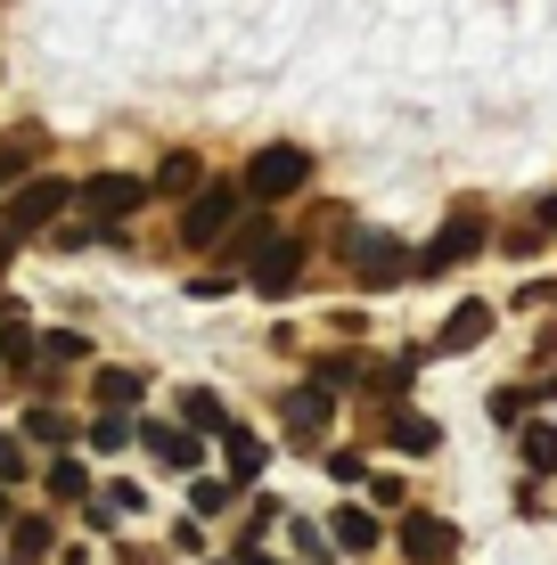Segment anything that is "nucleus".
I'll list each match as a JSON object with an SVG mask.
<instances>
[{
  "label": "nucleus",
  "instance_id": "nucleus-1",
  "mask_svg": "<svg viewBox=\"0 0 557 565\" xmlns=\"http://www.w3.org/2000/svg\"><path fill=\"white\" fill-rule=\"evenodd\" d=\"M66 205H74V189H66V181H25L9 205H0V238H9V246H17V238H33V230L57 222Z\"/></svg>",
  "mask_w": 557,
  "mask_h": 565
},
{
  "label": "nucleus",
  "instance_id": "nucleus-2",
  "mask_svg": "<svg viewBox=\"0 0 557 565\" xmlns=\"http://www.w3.org/2000/svg\"><path fill=\"white\" fill-rule=\"evenodd\" d=\"M303 181H312V156H303V148H263L255 156V164H246V198H263V205H279V198H296V189Z\"/></svg>",
  "mask_w": 557,
  "mask_h": 565
},
{
  "label": "nucleus",
  "instance_id": "nucleus-3",
  "mask_svg": "<svg viewBox=\"0 0 557 565\" xmlns=\"http://www.w3.org/2000/svg\"><path fill=\"white\" fill-rule=\"evenodd\" d=\"M246 270H255L263 296H296V279H303V246H296V238H255V246H246Z\"/></svg>",
  "mask_w": 557,
  "mask_h": 565
},
{
  "label": "nucleus",
  "instance_id": "nucleus-4",
  "mask_svg": "<svg viewBox=\"0 0 557 565\" xmlns=\"http://www.w3.org/2000/svg\"><path fill=\"white\" fill-rule=\"evenodd\" d=\"M74 198H83V213H99V222H124V213L148 205V181H131V172H99V181H83Z\"/></svg>",
  "mask_w": 557,
  "mask_h": 565
},
{
  "label": "nucleus",
  "instance_id": "nucleus-5",
  "mask_svg": "<svg viewBox=\"0 0 557 565\" xmlns=\"http://www.w3.org/2000/svg\"><path fill=\"white\" fill-rule=\"evenodd\" d=\"M229 213H238V189H229V181L197 189V205H189V222H181V246H214L229 230Z\"/></svg>",
  "mask_w": 557,
  "mask_h": 565
},
{
  "label": "nucleus",
  "instance_id": "nucleus-6",
  "mask_svg": "<svg viewBox=\"0 0 557 565\" xmlns=\"http://www.w3.org/2000/svg\"><path fill=\"white\" fill-rule=\"evenodd\" d=\"M401 550H410V565H451L459 557V524H443V516H401Z\"/></svg>",
  "mask_w": 557,
  "mask_h": 565
},
{
  "label": "nucleus",
  "instance_id": "nucleus-7",
  "mask_svg": "<svg viewBox=\"0 0 557 565\" xmlns=\"http://www.w3.org/2000/svg\"><path fill=\"white\" fill-rule=\"evenodd\" d=\"M475 246H484V222H475V213H459V222H451V230H443V238H435L410 270H451V263H468Z\"/></svg>",
  "mask_w": 557,
  "mask_h": 565
},
{
  "label": "nucleus",
  "instance_id": "nucleus-8",
  "mask_svg": "<svg viewBox=\"0 0 557 565\" xmlns=\"http://www.w3.org/2000/svg\"><path fill=\"white\" fill-rule=\"evenodd\" d=\"M320 435H329V394H320V385L287 394V443H296V451H312Z\"/></svg>",
  "mask_w": 557,
  "mask_h": 565
},
{
  "label": "nucleus",
  "instance_id": "nucleus-9",
  "mask_svg": "<svg viewBox=\"0 0 557 565\" xmlns=\"http://www.w3.org/2000/svg\"><path fill=\"white\" fill-rule=\"evenodd\" d=\"M353 270H361L369 287H394L401 270H410V255H401L394 238H353Z\"/></svg>",
  "mask_w": 557,
  "mask_h": 565
},
{
  "label": "nucleus",
  "instance_id": "nucleus-10",
  "mask_svg": "<svg viewBox=\"0 0 557 565\" xmlns=\"http://www.w3.org/2000/svg\"><path fill=\"white\" fill-rule=\"evenodd\" d=\"M484 337H492V303H459L443 320V337H435V353H468V344H484Z\"/></svg>",
  "mask_w": 557,
  "mask_h": 565
},
{
  "label": "nucleus",
  "instance_id": "nucleus-11",
  "mask_svg": "<svg viewBox=\"0 0 557 565\" xmlns=\"http://www.w3.org/2000/svg\"><path fill=\"white\" fill-rule=\"evenodd\" d=\"M131 435H140L164 467H197V451H205V435H189V426H131Z\"/></svg>",
  "mask_w": 557,
  "mask_h": 565
},
{
  "label": "nucleus",
  "instance_id": "nucleus-12",
  "mask_svg": "<svg viewBox=\"0 0 557 565\" xmlns=\"http://www.w3.org/2000/svg\"><path fill=\"white\" fill-rule=\"evenodd\" d=\"M329 541H336V557L377 550V516H369V509H336V516H329Z\"/></svg>",
  "mask_w": 557,
  "mask_h": 565
},
{
  "label": "nucleus",
  "instance_id": "nucleus-13",
  "mask_svg": "<svg viewBox=\"0 0 557 565\" xmlns=\"http://www.w3.org/2000/svg\"><path fill=\"white\" fill-rule=\"evenodd\" d=\"M181 411H189V435H229V411L205 394V385H197V394H181Z\"/></svg>",
  "mask_w": 557,
  "mask_h": 565
},
{
  "label": "nucleus",
  "instance_id": "nucleus-14",
  "mask_svg": "<svg viewBox=\"0 0 557 565\" xmlns=\"http://www.w3.org/2000/svg\"><path fill=\"white\" fill-rule=\"evenodd\" d=\"M255 476H263V443L229 426V483H255Z\"/></svg>",
  "mask_w": 557,
  "mask_h": 565
},
{
  "label": "nucleus",
  "instance_id": "nucleus-15",
  "mask_svg": "<svg viewBox=\"0 0 557 565\" xmlns=\"http://www.w3.org/2000/svg\"><path fill=\"white\" fill-rule=\"evenodd\" d=\"M9 533H17V565H42V557H50V524H42V516H17Z\"/></svg>",
  "mask_w": 557,
  "mask_h": 565
},
{
  "label": "nucleus",
  "instance_id": "nucleus-16",
  "mask_svg": "<svg viewBox=\"0 0 557 565\" xmlns=\"http://www.w3.org/2000/svg\"><path fill=\"white\" fill-rule=\"evenodd\" d=\"M386 435L401 443V451H435V443H443V435H435V426L418 418V411H394V426H386Z\"/></svg>",
  "mask_w": 557,
  "mask_h": 565
},
{
  "label": "nucleus",
  "instance_id": "nucleus-17",
  "mask_svg": "<svg viewBox=\"0 0 557 565\" xmlns=\"http://www.w3.org/2000/svg\"><path fill=\"white\" fill-rule=\"evenodd\" d=\"M525 467H533V476L557 467V426H525Z\"/></svg>",
  "mask_w": 557,
  "mask_h": 565
},
{
  "label": "nucleus",
  "instance_id": "nucleus-18",
  "mask_svg": "<svg viewBox=\"0 0 557 565\" xmlns=\"http://www.w3.org/2000/svg\"><path fill=\"white\" fill-rule=\"evenodd\" d=\"M50 492H57V500H83V492H90L83 459H50Z\"/></svg>",
  "mask_w": 557,
  "mask_h": 565
},
{
  "label": "nucleus",
  "instance_id": "nucleus-19",
  "mask_svg": "<svg viewBox=\"0 0 557 565\" xmlns=\"http://www.w3.org/2000/svg\"><path fill=\"white\" fill-rule=\"evenodd\" d=\"M33 164V131H17V140H0V189L17 181V172Z\"/></svg>",
  "mask_w": 557,
  "mask_h": 565
},
{
  "label": "nucleus",
  "instance_id": "nucleus-20",
  "mask_svg": "<svg viewBox=\"0 0 557 565\" xmlns=\"http://www.w3.org/2000/svg\"><path fill=\"white\" fill-rule=\"evenodd\" d=\"M157 189L172 198V189H197V156H164L157 164Z\"/></svg>",
  "mask_w": 557,
  "mask_h": 565
},
{
  "label": "nucleus",
  "instance_id": "nucleus-21",
  "mask_svg": "<svg viewBox=\"0 0 557 565\" xmlns=\"http://www.w3.org/2000/svg\"><path fill=\"white\" fill-rule=\"evenodd\" d=\"M99 402H115V411L140 402V377H131V369H99Z\"/></svg>",
  "mask_w": 557,
  "mask_h": 565
},
{
  "label": "nucleus",
  "instance_id": "nucleus-22",
  "mask_svg": "<svg viewBox=\"0 0 557 565\" xmlns=\"http://www.w3.org/2000/svg\"><path fill=\"white\" fill-rule=\"evenodd\" d=\"M131 443V418L115 411V418H90V451H124Z\"/></svg>",
  "mask_w": 557,
  "mask_h": 565
},
{
  "label": "nucleus",
  "instance_id": "nucleus-23",
  "mask_svg": "<svg viewBox=\"0 0 557 565\" xmlns=\"http://www.w3.org/2000/svg\"><path fill=\"white\" fill-rule=\"evenodd\" d=\"M287 541H296V550H303V557H336V550H329V533H320V524H303V516H296V524H287Z\"/></svg>",
  "mask_w": 557,
  "mask_h": 565
},
{
  "label": "nucleus",
  "instance_id": "nucleus-24",
  "mask_svg": "<svg viewBox=\"0 0 557 565\" xmlns=\"http://www.w3.org/2000/svg\"><path fill=\"white\" fill-rule=\"evenodd\" d=\"M42 353H50V361H83V353H90V344H83V337H74V328H50V337H42Z\"/></svg>",
  "mask_w": 557,
  "mask_h": 565
},
{
  "label": "nucleus",
  "instance_id": "nucleus-25",
  "mask_svg": "<svg viewBox=\"0 0 557 565\" xmlns=\"http://www.w3.org/2000/svg\"><path fill=\"white\" fill-rule=\"evenodd\" d=\"M25 435L33 443H66V418H57V411H25Z\"/></svg>",
  "mask_w": 557,
  "mask_h": 565
},
{
  "label": "nucleus",
  "instance_id": "nucleus-26",
  "mask_svg": "<svg viewBox=\"0 0 557 565\" xmlns=\"http://www.w3.org/2000/svg\"><path fill=\"white\" fill-rule=\"evenodd\" d=\"M17 476H25V443L0 435V483H17Z\"/></svg>",
  "mask_w": 557,
  "mask_h": 565
},
{
  "label": "nucleus",
  "instance_id": "nucleus-27",
  "mask_svg": "<svg viewBox=\"0 0 557 565\" xmlns=\"http://www.w3.org/2000/svg\"><path fill=\"white\" fill-rule=\"evenodd\" d=\"M533 394H542V385H525V394H492V418H501V426H516V411H525Z\"/></svg>",
  "mask_w": 557,
  "mask_h": 565
},
{
  "label": "nucleus",
  "instance_id": "nucleus-28",
  "mask_svg": "<svg viewBox=\"0 0 557 565\" xmlns=\"http://www.w3.org/2000/svg\"><path fill=\"white\" fill-rule=\"evenodd\" d=\"M542 353H549V361H557V320H549V328H542Z\"/></svg>",
  "mask_w": 557,
  "mask_h": 565
},
{
  "label": "nucleus",
  "instance_id": "nucleus-29",
  "mask_svg": "<svg viewBox=\"0 0 557 565\" xmlns=\"http://www.w3.org/2000/svg\"><path fill=\"white\" fill-rule=\"evenodd\" d=\"M238 565H279V557H238Z\"/></svg>",
  "mask_w": 557,
  "mask_h": 565
},
{
  "label": "nucleus",
  "instance_id": "nucleus-30",
  "mask_svg": "<svg viewBox=\"0 0 557 565\" xmlns=\"http://www.w3.org/2000/svg\"><path fill=\"white\" fill-rule=\"evenodd\" d=\"M0 524H9V492H0Z\"/></svg>",
  "mask_w": 557,
  "mask_h": 565
},
{
  "label": "nucleus",
  "instance_id": "nucleus-31",
  "mask_svg": "<svg viewBox=\"0 0 557 565\" xmlns=\"http://www.w3.org/2000/svg\"><path fill=\"white\" fill-rule=\"evenodd\" d=\"M0 263H9V238H0Z\"/></svg>",
  "mask_w": 557,
  "mask_h": 565
},
{
  "label": "nucleus",
  "instance_id": "nucleus-32",
  "mask_svg": "<svg viewBox=\"0 0 557 565\" xmlns=\"http://www.w3.org/2000/svg\"><path fill=\"white\" fill-rule=\"evenodd\" d=\"M542 222H557V205H549V213H542Z\"/></svg>",
  "mask_w": 557,
  "mask_h": 565
}]
</instances>
